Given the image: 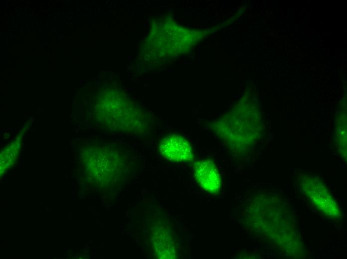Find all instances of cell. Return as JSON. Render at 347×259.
<instances>
[{
    "label": "cell",
    "mask_w": 347,
    "mask_h": 259,
    "mask_svg": "<svg viewBox=\"0 0 347 259\" xmlns=\"http://www.w3.org/2000/svg\"><path fill=\"white\" fill-rule=\"evenodd\" d=\"M159 150L167 159L176 162L190 160L192 158L190 144L182 136L170 134L161 141Z\"/></svg>",
    "instance_id": "2"
},
{
    "label": "cell",
    "mask_w": 347,
    "mask_h": 259,
    "mask_svg": "<svg viewBox=\"0 0 347 259\" xmlns=\"http://www.w3.org/2000/svg\"><path fill=\"white\" fill-rule=\"evenodd\" d=\"M324 185L310 180L309 185H303L302 190L321 212L331 217H338L340 211L338 205Z\"/></svg>",
    "instance_id": "1"
},
{
    "label": "cell",
    "mask_w": 347,
    "mask_h": 259,
    "mask_svg": "<svg viewBox=\"0 0 347 259\" xmlns=\"http://www.w3.org/2000/svg\"><path fill=\"white\" fill-rule=\"evenodd\" d=\"M195 178L200 186L210 193H216L220 187V175L214 163L202 160L194 165Z\"/></svg>",
    "instance_id": "3"
}]
</instances>
